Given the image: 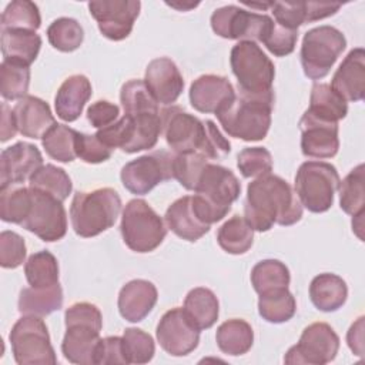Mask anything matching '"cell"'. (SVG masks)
I'll return each mask as SVG.
<instances>
[{"label": "cell", "instance_id": "cell-1", "mask_svg": "<svg viewBox=\"0 0 365 365\" xmlns=\"http://www.w3.org/2000/svg\"><path fill=\"white\" fill-rule=\"evenodd\" d=\"M301 217L302 204L284 178L267 174L248 184L244 218L254 231H268L274 224L292 225Z\"/></svg>", "mask_w": 365, "mask_h": 365}, {"label": "cell", "instance_id": "cell-2", "mask_svg": "<svg viewBox=\"0 0 365 365\" xmlns=\"http://www.w3.org/2000/svg\"><path fill=\"white\" fill-rule=\"evenodd\" d=\"M274 100V90L258 94L238 90L215 115L228 135L244 141H259L268 134Z\"/></svg>", "mask_w": 365, "mask_h": 365}, {"label": "cell", "instance_id": "cell-3", "mask_svg": "<svg viewBox=\"0 0 365 365\" xmlns=\"http://www.w3.org/2000/svg\"><path fill=\"white\" fill-rule=\"evenodd\" d=\"M192 208L197 217L211 225L221 221L241 192V182L235 174L222 165L208 163L194 190Z\"/></svg>", "mask_w": 365, "mask_h": 365}, {"label": "cell", "instance_id": "cell-4", "mask_svg": "<svg viewBox=\"0 0 365 365\" xmlns=\"http://www.w3.org/2000/svg\"><path fill=\"white\" fill-rule=\"evenodd\" d=\"M66 334L61 342V352L71 364L96 365L97 349L101 341L103 315L90 302H77L64 312Z\"/></svg>", "mask_w": 365, "mask_h": 365}, {"label": "cell", "instance_id": "cell-5", "mask_svg": "<svg viewBox=\"0 0 365 365\" xmlns=\"http://www.w3.org/2000/svg\"><path fill=\"white\" fill-rule=\"evenodd\" d=\"M121 211V198L110 187L78 191L70 205L73 230L83 238L96 237L111 228Z\"/></svg>", "mask_w": 365, "mask_h": 365}, {"label": "cell", "instance_id": "cell-6", "mask_svg": "<svg viewBox=\"0 0 365 365\" xmlns=\"http://www.w3.org/2000/svg\"><path fill=\"white\" fill-rule=\"evenodd\" d=\"M120 230L124 244L140 254L154 251L167 235L163 218L141 198H134L125 204Z\"/></svg>", "mask_w": 365, "mask_h": 365}, {"label": "cell", "instance_id": "cell-7", "mask_svg": "<svg viewBox=\"0 0 365 365\" xmlns=\"http://www.w3.org/2000/svg\"><path fill=\"white\" fill-rule=\"evenodd\" d=\"M346 47V38L336 27L319 26L304 34L301 44V66L311 80H321L329 74L332 66Z\"/></svg>", "mask_w": 365, "mask_h": 365}, {"label": "cell", "instance_id": "cell-8", "mask_svg": "<svg viewBox=\"0 0 365 365\" xmlns=\"http://www.w3.org/2000/svg\"><path fill=\"white\" fill-rule=\"evenodd\" d=\"M339 181V174L332 164L305 161L295 174V194L308 211L325 212L334 204Z\"/></svg>", "mask_w": 365, "mask_h": 365}, {"label": "cell", "instance_id": "cell-9", "mask_svg": "<svg viewBox=\"0 0 365 365\" xmlns=\"http://www.w3.org/2000/svg\"><path fill=\"white\" fill-rule=\"evenodd\" d=\"M9 338L14 361L19 365H54L57 362L47 327L41 317H21L13 325Z\"/></svg>", "mask_w": 365, "mask_h": 365}, {"label": "cell", "instance_id": "cell-10", "mask_svg": "<svg viewBox=\"0 0 365 365\" xmlns=\"http://www.w3.org/2000/svg\"><path fill=\"white\" fill-rule=\"evenodd\" d=\"M230 64L237 77L238 90L254 94L272 90L275 67L257 43L238 41L231 48Z\"/></svg>", "mask_w": 365, "mask_h": 365}, {"label": "cell", "instance_id": "cell-11", "mask_svg": "<svg viewBox=\"0 0 365 365\" xmlns=\"http://www.w3.org/2000/svg\"><path fill=\"white\" fill-rule=\"evenodd\" d=\"M272 21L267 14L248 11L234 4L220 7L211 14V29L217 36L240 41L262 43Z\"/></svg>", "mask_w": 365, "mask_h": 365}, {"label": "cell", "instance_id": "cell-12", "mask_svg": "<svg viewBox=\"0 0 365 365\" xmlns=\"http://www.w3.org/2000/svg\"><path fill=\"white\" fill-rule=\"evenodd\" d=\"M174 154L164 150L141 155L127 163L120 173L121 182L131 194H148L155 185L174 178Z\"/></svg>", "mask_w": 365, "mask_h": 365}, {"label": "cell", "instance_id": "cell-13", "mask_svg": "<svg viewBox=\"0 0 365 365\" xmlns=\"http://www.w3.org/2000/svg\"><path fill=\"white\" fill-rule=\"evenodd\" d=\"M338 349L339 336L331 325L314 322L304 328L298 344L288 349L284 362L324 365L335 359Z\"/></svg>", "mask_w": 365, "mask_h": 365}, {"label": "cell", "instance_id": "cell-14", "mask_svg": "<svg viewBox=\"0 0 365 365\" xmlns=\"http://www.w3.org/2000/svg\"><path fill=\"white\" fill-rule=\"evenodd\" d=\"M31 208L21 227L46 242L61 240L67 232V214L63 201L31 188Z\"/></svg>", "mask_w": 365, "mask_h": 365}, {"label": "cell", "instance_id": "cell-15", "mask_svg": "<svg viewBox=\"0 0 365 365\" xmlns=\"http://www.w3.org/2000/svg\"><path fill=\"white\" fill-rule=\"evenodd\" d=\"M161 131L168 147L175 154L198 151L204 138V121L177 106L160 111Z\"/></svg>", "mask_w": 365, "mask_h": 365}, {"label": "cell", "instance_id": "cell-16", "mask_svg": "<svg viewBox=\"0 0 365 365\" xmlns=\"http://www.w3.org/2000/svg\"><path fill=\"white\" fill-rule=\"evenodd\" d=\"M138 0H103L90 1V14L98 24L101 34L113 41L124 40L130 36L134 21L140 14Z\"/></svg>", "mask_w": 365, "mask_h": 365}, {"label": "cell", "instance_id": "cell-17", "mask_svg": "<svg viewBox=\"0 0 365 365\" xmlns=\"http://www.w3.org/2000/svg\"><path fill=\"white\" fill-rule=\"evenodd\" d=\"M160 346L173 356H184L192 352L200 342V329L188 319L182 308L167 311L157 325Z\"/></svg>", "mask_w": 365, "mask_h": 365}, {"label": "cell", "instance_id": "cell-18", "mask_svg": "<svg viewBox=\"0 0 365 365\" xmlns=\"http://www.w3.org/2000/svg\"><path fill=\"white\" fill-rule=\"evenodd\" d=\"M301 151L309 158H331L339 150L338 123L324 121L308 111L299 120Z\"/></svg>", "mask_w": 365, "mask_h": 365}, {"label": "cell", "instance_id": "cell-19", "mask_svg": "<svg viewBox=\"0 0 365 365\" xmlns=\"http://www.w3.org/2000/svg\"><path fill=\"white\" fill-rule=\"evenodd\" d=\"M43 165L40 150L30 143L19 141L0 154V187L23 184Z\"/></svg>", "mask_w": 365, "mask_h": 365}, {"label": "cell", "instance_id": "cell-20", "mask_svg": "<svg viewBox=\"0 0 365 365\" xmlns=\"http://www.w3.org/2000/svg\"><path fill=\"white\" fill-rule=\"evenodd\" d=\"M144 83L157 103L164 106L175 103L184 88V78L177 64L168 57H158L148 63Z\"/></svg>", "mask_w": 365, "mask_h": 365}, {"label": "cell", "instance_id": "cell-21", "mask_svg": "<svg viewBox=\"0 0 365 365\" xmlns=\"http://www.w3.org/2000/svg\"><path fill=\"white\" fill-rule=\"evenodd\" d=\"M235 96L228 78L215 74H204L190 87V103L200 113L217 114Z\"/></svg>", "mask_w": 365, "mask_h": 365}, {"label": "cell", "instance_id": "cell-22", "mask_svg": "<svg viewBox=\"0 0 365 365\" xmlns=\"http://www.w3.org/2000/svg\"><path fill=\"white\" fill-rule=\"evenodd\" d=\"M331 88L346 103L365 97V51L362 47L351 50L336 68Z\"/></svg>", "mask_w": 365, "mask_h": 365}, {"label": "cell", "instance_id": "cell-23", "mask_svg": "<svg viewBox=\"0 0 365 365\" xmlns=\"http://www.w3.org/2000/svg\"><path fill=\"white\" fill-rule=\"evenodd\" d=\"M19 133L29 138H43L44 134L56 125V118L51 114L50 106L34 96L20 98L13 107Z\"/></svg>", "mask_w": 365, "mask_h": 365}, {"label": "cell", "instance_id": "cell-24", "mask_svg": "<svg viewBox=\"0 0 365 365\" xmlns=\"http://www.w3.org/2000/svg\"><path fill=\"white\" fill-rule=\"evenodd\" d=\"M158 299L157 288L147 279H133L127 282L118 294L120 315L128 322L143 321L154 308Z\"/></svg>", "mask_w": 365, "mask_h": 365}, {"label": "cell", "instance_id": "cell-25", "mask_svg": "<svg viewBox=\"0 0 365 365\" xmlns=\"http://www.w3.org/2000/svg\"><path fill=\"white\" fill-rule=\"evenodd\" d=\"M91 91V83L86 76L74 74L67 77L58 87L54 98L56 114L63 121H76L90 100Z\"/></svg>", "mask_w": 365, "mask_h": 365}, {"label": "cell", "instance_id": "cell-26", "mask_svg": "<svg viewBox=\"0 0 365 365\" xmlns=\"http://www.w3.org/2000/svg\"><path fill=\"white\" fill-rule=\"evenodd\" d=\"M165 222L168 228L180 238L195 242L201 237H204L211 225L202 222L194 208H192V200L191 195H184L178 200H175L165 211Z\"/></svg>", "mask_w": 365, "mask_h": 365}, {"label": "cell", "instance_id": "cell-27", "mask_svg": "<svg viewBox=\"0 0 365 365\" xmlns=\"http://www.w3.org/2000/svg\"><path fill=\"white\" fill-rule=\"evenodd\" d=\"M3 60L30 67L41 48V37L29 30H1Z\"/></svg>", "mask_w": 365, "mask_h": 365}, {"label": "cell", "instance_id": "cell-28", "mask_svg": "<svg viewBox=\"0 0 365 365\" xmlns=\"http://www.w3.org/2000/svg\"><path fill=\"white\" fill-rule=\"evenodd\" d=\"M309 298L319 311H338L348 298L346 282L331 272L319 274L309 284Z\"/></svg>", "mask_w": 365, "mask_h": 365}, {"label": "cell", "instance_id": "cell-29", "mask_svg": "<svg viewBox=\"0 0 365 365\" xmlns=\"http://www.w3.org/2000/svg\"><path fill=\"white\" fill-rule=\"evenodd\" d=\"M182 309L188 319L201 331L211 328L217 322L220 304L211 289L197 287L187 294Z\"/></svg>", "mask_w": 365, "mask_h": 365}, {"label": "cell", "instance_id": "cell-30", "mask_svg": "<svg viewBox=\"0 0 365 365\" xmlns=\"http://www.w3.org/2000/svg\"><path fill=\"white\" fill-rule=\"evenodd\" d=\"M17 305L20 314L23 315H50L63 305L61 285L56 284L47 288H23Z\"/></svg>", "mask_w": 365, "mask_h": 365}, {"label": "cell", "instance_id": "cell-31", "mask_svg": "<svg viewBox=\"0 0 365 365\" xmlns=\"http://www.w3.org/2000/svg\"><path fill=\"white\" fill-rule=\"evenodd\" d=\"M307 111L319 120L338 123L346 117L348 104L329 84L315 83L311 88L309 107Z\"/></svg>", "mask_w": 365, "mask_h": 365}, {"label": "cell", "instance_id": "cell-32", "mask_svg": "<svg viewBox=\"0 0 365 365\" xmlns=\"http://www.w3.org/2000/svg\"><path fill=\"white\" fill-rule=\"evenodd\" d=\"M215 341L221 352L232 356L247 354L254 342V332L251 325L238 318L228 319L217 328Z\"/></svg>", "mask_w": 365, "mask_h": 365}, {"label": "cell", "instance_id": "cell-33", "mask_svg": "<svg viewBox=\"0 0 365 365\" xmlns=\"http://www.w3.org/2000/svg\"><path fill=\"white\" fill-rule=\"evenodd\" d=\"M33 192L23 184H10L0 187V218L4 222L21 225L30 212Z\"/></svg>", "mask_w": 365, "mask_h": 365}, {"label": "cell", "instance_id": "cell-34", "mask_svg": "<svg viewBox=\"0 0 365 365\" xmlns=\"http://www.w3.org/2000/svg\"><path fill=\"white\" fill-rule=\"evenodd\" d=\"M217 241L228 254H245L254 242V230L244 217L234 215L220 227Z\"/></svg>", "mask_w": 365, "mask_h": 365}, {"label": "cell", "instance_id": "cell-35", "mask_svg": "<svg viewBox=\"0 0 365 365\" xmlns=\"http://www.w3.org/2000/svg\"><path fill=\"white\" fill-rule=\"evenodd\" d=\"M258 312L267 322L282 324L295 315L297 301L288 288L272 289L259 294Z\"/></svg>", "mask_w": 365, "mask_h": 365}, {"label": "cell", "instance_id": "cell-36", "mask_svg": "<svg viewBox=\"0 0 365 365\" xmlns=\"http://www.w3.org/2000/svg\"><path fill=\"white\" fill-rule=\"evenodd\" d=\"M77 137L78 131L74 128L64 124H56L44 134L41 144L48 157L53 160L60 163H71L77 158Z\"/></svg>", "mask_w": 365, "mask_h": 365}, {"label": "cell", "instance_id": "cell-37", "mask_svg": "<svg viewBox=\"0 0 365 365\" xmlns=\"http://www.w3.org/2000/svg\"><path fill=\"white\" fill-rule=\"evenodd\" d=\"M341 210L349 215L365 211V165L358 164L338 184Z\"/></svg>", "mask_w": 365, "mask_h": 365}, {"label": "cell", "instance_id": "cell-38", "mask_svg": "<svg viewBox=\"0 0 365 365\" xmlns=\"http://www.w3.org/2000/svg\"><path fill=\"white\" fill-rule=\"evenodd\" d=\"M289 281L288 267L278 259L259 261L251 271V284L258 295L272 289L288 288Z\"/></svg>", "mask_w": 365, "mask_h": 365}, {"label": "cell", "instance_id": "cell-39", "mask_svg": "<svg viewBox=\"0 0 365 365\" xmlns=\"http://www.w3.org/2000/svg\"><path fill=\"white\" fill-rule=\"evenodd\" d=\"M29 181L30 188L50 194L60 201H64L73 190V184L68 174L63 168L53 164L41 165L30 177Z\"/></svg>", "mask_w": 365, "mask_h": 365}, {"label": "cell", "instance_id": "cell-40", "mask_svg": "<svg viewBox=\"0 0 365 365\" xmlns=\"http://www.w3.org/2000/svg\"><path fill=\"white\" fill-rule=\"evenodd\" d=\"M120 101L124 114L128 115L160 113L158 103L153 97L144 80H130L124 83L120 91Z\"/></svg>", "mask_w": 365, "mask_h": 365}, {"label": "cell", "instance_id": "cell-41", "mask_svg": "<svg viewBox=\"0 0 365 365\" xmlns=\"http://www.w3.org/2000/svg\"><path fill=\"white\" fill-rule=\"evenodd\" d=\"M26 279L33 288H47L58 284V262L50 251H38L24 264Z\"/></svg>", "mask_w": 365, "mask_h": 365}, {"label": "cell", "instance_id": "cell-42", "mask_svg": "<svg viewBox=\"0 0 365 365\" xmlns=\"http://www.w3.org/2000/svg\"><path fill=\"white\" fill-rule=\"evenodd\" d=\"M41 26L40 11L36 3L29 0H14L7 4L0 19V30H29L36 31Z\"/></svg>", "mask_w": 365, "mask_h": 365}, {"label": "cell", "instance_id": "cell-43", "mask_svg": "<svg viewBox=\"0 0 365 365\" xmlns=\"http://www.w3.org/2000/svg\"><path fill=\"white\" fill-rule=\"evenodd\" d=\"M47 38L56 50L70 53L81 46L84 40V31L77 20L70 17H60L48 26Z\"/></svg>", "mask_w": 365, "mask_h": 365}, {"label": "cell", "instance_id": "cell-44", "mask_svg": "<svg viewBox=\"0 0 365 365\" xmlns=\"http://www.w3.org/2000/svg\"><path fill=\"white\" fill-rule=\"evenodd\" d=\"M30 68L3 60L0 64V93L4 100H20L27 96Z\"/></svg>", "mask_w": 365, "mask_h": 365}, {"label": "cell", "instance_id": "cell-45", "mask_svg": "<svg viewBox=\"0 0 365 365\" xmlns=\"http://www.w3.org/2000/svg\"><path fill=\"white\" fill-rule=\"evenodd\" d=\"M210 160L198 151L174 154V160H173L174 178L185 190L194 191L198 184L200 175Z\"/></svg>", "mask_w": 365, "mask_h": 365}, {"label": "cell", "instance_id": "cell-46", "mask_svg": "<svg viewBox=\"0 0 365 365\" xmlns=\"http://www.w3.org/2000/svg\"><path fill=\"white\" fill-rule=\"evenodd\" d=\"M123 348L127 364H147L155 352L154 339L140 328H125L123 334Z\"/></svg>", "mask_w": 365, "mask_h": 365}, {"label": "cell", "instance_id": "cell-47", "mask_svg": "<svg viewBox=\"0 0 365 365\" xmlns=\"http://www.w3.org/2000/svg\"><path fill=\"white\" fill-rule=\"evenodd\" d=\"M237 167L245 178H258L272 171V155L264 147H247L237 157Z\"/></svg>", "mask_w": 365, "mask_h": 365}, {"label": "cell", "instance_id": "cell-48", "mask_svg": "<svg viewBox=\"0 0 365 365\" xmlns=\"http://www.w3.org/2000/svg\"><path fill=\"white\" fill-rule=\"evenodd\" d=\"M298 40V30H291L272 21L268 33L265 34L262 44L277 57L288 56L294 51Z\"/></svg>", "mask_w": 365, "mask_h": 365}, {"label": "cell", "instance_id": "cell-49", "mask_svg": "<svg viewBox=\"0 0 365 365\" xmlns=\"http://www.w3.org/2000/svg\"><path fill=\"white\" fill-rule=\"evenodd\" d=\"M26 244L21 235L14 231H1L0 234V265L14 269L26 259Z\"/></svg>", "mask_w": 365, "mask_h": 365}, {"label": "cell", "instance_id": "cell-50", "mask_svg": "<svg viewBox=\"0 0 365 365\" xmlns=\"http://www.w3.org/2000/svg\"><path fill=\"white\" fill-rule=\"evenodd\" d=\"M204 125L205 133L198 153L205 155L208 160H224L231 151L230 141L221 134L214 121L205 120Z\"/></svg>", "mask_w": 365, "mask_h": 365}, {"label": "cell", "instance_id": "cell-51", "mask_svg": "<svg viewBox=\"0 0 365 365\" xmlns=\"http://www.w3.org/2000/svg\"><path fill=\"white\" fill-rule=\"evenodd\" d=\"M76 153H77V157L84 163L98 164V163L107 161L111 157L113 150L106 144H103L96 134L90 135V134L78 133Z\"/></svg>", "mask_w": 365, "mask_h": 365}, {"label": "cell", "instance_id": "cell-52", "mask_svg": "<svg viewBox=\"0 0 365 365\" xmlns=\"http://www.w3.org/2000/svg\"><path fill=\"white\" fill-rule=\"evenodd\" d=\"M275 21L291 30H298V27L307 23L305 1H272L271 6Z\"/></svg>", "mask_w": 365, "mask_h": 365}, {"label": "cell", "instance_id": "cell-53", "mask_svg": "<svg viewBox=\"0 0 365 365\" xmlns=\"http://www.w3.org/2000/svg\"><path fill=\"white\" fill-rule=\"evenodd\" d=\"M120 108L117 104L107 100H98L87 108V120L96 128L107 127L117 121Z\"/></svg>", "mask_w": 365, "mask_h": 365}, {"label": "cell", "instance_id": "cell-54", "mask_svg": "<svg viewBox=\"0 0 365 365\" xmlns=\"http://www.w3.org/2000/svg\"><path fill=\"white\" fill-rule=\"evenodd\" d=\"M104 364H125L127 359L123 348V336H106L101 338L97 349L96 365Z\"/></svg>", "mask_w": 365, "mask_h": 365}, {"label": "cell", "instance_id": "cell-55", "mask_svg": "<svg viewBox=\"0 0 365 365\" xmlns=\"http://www.w3.org/2000/svg\"><path fill=\"white\" fill-rule=\"evenodd\" d=\"M341 9V3H318V1H305L307 10V23L317 21L334 16Z\"/></svg>", "mask_w": 365, "mask_h": 365}, {"label": "cell", "instance_id": "cell-56", "mask_svg": "<svg viewBox=\"0 0 365 365\" xmlns=\"http://www.w3.org/2000/svg\"><path fill=\"white\" fill-rule=\"evenodd\" d=\"M364 317H359L348 329L346 334V342L349 349L358 355H364Z\"/></svg>", "mask_w": 365, "mask_h": 365}, {"label": "cell", "instance_id": "cell-57", "mask_svg": "<svg viewBox=\"0 0 365 365\" xmlns=\"http://www.w3.org/2000/svg\"><path fill=\"white\" fill-rule=\"evenodd\" d=\"M17 131L19 128H17L13 108H10L7 103H1V127H0L1 143H6L7 140L13 138Z\"/></svg>", "mask_w": 365, "mask_h": 365}, {"label": "cell", "instance_id": "cell-58", "mask_svg": "<svg viewBox=\"0 0 365 365\" xmlns=\"http://www.w3.org/2000/svg\"><path fill=\"white\" fill-rule=\"evenodd\" d=\"M364 215H365V211H361V212H358L356 215H354V218H352V230L355 231V234L361 238V240H364V235H362V228H364Z\"/></svg>", "mask_w": 365, "mask_h": 365}]
</instances>
